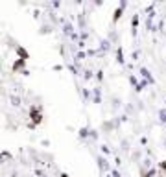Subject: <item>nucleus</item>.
I'll return each instance as SVG.
<instances>
[{
	"label": "nucleus",
	"instance_id": "f257e3e1",
	"mask_svg": "<svg viewBox=\"0 0 166 177\" xmlns=\"http://www.w3.org/2000/svg\"><path fill=\"white\" fill-rule=\"evenodd\" d=\"M98 164H100V168H102L103 172H107V170H109V164H107V161H105L103 157H98Z\"/></svg>",
	"mask_w": 166,
	"mask_h": 177
}]
</instances>
